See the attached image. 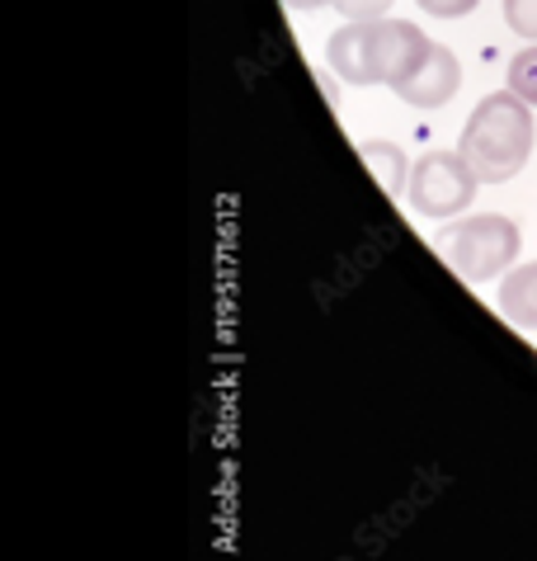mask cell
Listing matches in <instances>:
<instances>
[{
    "label": "cell",
    "instance_id": "cell-1",
    "mask_svg": "<svg viewBox=\"0 0 537 561\" xmlns=\"http://www.w3.org/2000/svg\"><path fill=\"white\" fill-rule=\"evenodd\" d=\"M430 53L434 43L424 38L420 24L387 20V14L382 20H350L325 43V61L335 76H344L350 85H391V90H401L424 67Z\"/></svg>",
    "mask_w": 537,
    "mask_h": 561
},
{
    "label": "cell",
    "instance_id": "cell-4",
    "mask_svg": "<svg viewBox=\"0 0 537 561\" xmlns=\"http://www.w3.org/2000/svg\"><path fill=\"white\" fill-rule=\"evenodd\" d=\"M481 180L477 170L467 165L462 151H424L415 165H410V208L420 217H457L471 208Z\"/></svg>",
    "mask_w": 537,
    "mask_h": 561
},
{
    "label": "cell",
    "instance_id": "cell-5",
    "mask_svg": "<svg viewBox=\"0 0 537 561\" xmlns=\"http://www.w3.org/2000/svg\"><path fill=\"white\" fill-rule=\"evenodd\" d=\"M457 85H462V61L453 57V48L434 43V53L424 57V67L410 76L401 90H391V95H401L410 108H444L457 95Z\"/></svg>",
    "mask_w": 537,
    "mask_h": 561
},
{
    "label": "cell",
    "instance_id": "cell-12",
    "mask_svg": "<svg viewBox=\"0 0 537 561\" xmlns=\"http://www.w3.org/2000/svg\"><path fill=\"white\" fill-rule=\"evenodd\" d=\"M293 10H321V5H330V0H288Z\"/></svg>",
    "mask_w": 537,
    "mask_h": 561
},
{
    "label": "cell",
    "instance_id": "cell-9",
    "mask_svg": "<svg viewBox=\"0 0 537 561\" xmlns=\"http://www.w3.org/2000/svg\"><path fill=\"white\" fill-rule=\"evenodd\" d=\"M504 24H510L518 38L537 43V0H504Z\"/></svg>",
    "mask_w": 537,
    "mask_h": 561
},
{
    "label": "cell",
    "instance_id": "cell-11",
    "mask_svg": "<svg viewBox=\"0 0 537 561\" xmlns=\"http://www.w3.org/2000/svg\"><path fill=\"white\" fill-rule=\"evenodd\" d=\"M415 5L430 14V20H462V14H471L481 0H415Z\"/></svg>",
    "mask_w": 537,
    "mask_h": 561
},
{
    "label": "cell",
    "instance_id": "cell-2",
    "mask_svg": "<svg viewBox=\"0 0 537 561\" xmlns=\"http://www.w3.org/2000/svg\"><path fill=\"white\" fill-rule=\"evenodd\" d=\"M533 104H524L514 90H495L471 108L457 151L477 170L481 184H510L533 156Z\"/></svg>",
    "mask_w": 537,
    "mask_h": 561
},
{
    "label": "cell",
    "instance_id": "cell-7",
    "mask_svg": "<svg viewBox=\"0 0 537 561\" xmlns=\"http://www.w3.org/2000/svg\"><path fill=\"white\" fill-rule=\"evenodd\" d=\"M358 156L363 165L373 170V180L382 184V194H405L410 190V161L397 142H382V137H368V142H358Z\"/></svg>",
    "mask_w": 537,
    "mask_h": 561
},
{
    "label": "cell",
    "instance_id": "cell-6",
    "mask_svg": "<svg viewBox=\"0 0 537 561\" xmlns=\"http://www.w3.org/2000/svg\"><path fill=\"white\" fill-rule=\"evenodd\" d=\"M495 307L504 311V321L518 325V331H537V260L504 274V284L495 293Z\"/></svg>",
    "mask_w": 537,
    "mask_h": 561
},
{
    "label": "cell",
    "instance_id": "cell-8",
    "mask_svg": "<svg viewBox=\"0 0 537 561\" xmlns=\"http://www.w3.org/2000/svg\"><path fill=\"white\" fill-rule=\"evenodd\" d=\"M510 90L524 104L537 108V43H528L524 53H514L510 57Z\"/></svg>",
    "mask_w": 537,
    "mask_h": 561
},
{
    "label": "cell",
    "instance_id": "cell-3",
    "mask_svg": "<svg viewBox=\"0 0 537 561\" xmlns=\"http://www.w3.org/2000/svg\"><path fill=\"white\" fill-rule=\"evenodd\" d=\"M434 251L457 278H467V284H485V278H500V274L514 270L518 251H524V237H518L514 217L477 213V217H462V222L438 231Z\"/></svg>",
    "mask_w": 537,
    "mask_h": 561
},
{
    "label": "cell",
    "instance_id": "cell-10",
    "mask_svg": "<svg viewBox=\"0 0 537 561\" xmlns=\"http://www.w3.org/2000/svg\"><path fill=\"white\" fill-rule=\"evenodd\" d=\"M344 20H382V14L397 5V0H330Z\"/></svg>",
    "mask_w": 537,
    "mask_h": 561
}]
</instances>
